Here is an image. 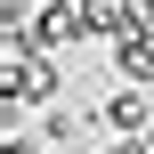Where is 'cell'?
Returning <instances> with one entry per match:
<instances>
[{"instance_id":"cell-7","label":"cell","mask_w":154,"mask_h":154,"mask_svg":"<svg viewBox=\"0 0 154 154\" xmlns=\"http://www.w3.org/2000/svg\"><path fill=\"white\" fill-rule=\"evenodd\" d=\"M0 154H57L49 138H0Z\"/></svg>"},{"instance_id":"cell-6","label":"cell","mask_w":154,"mask_h":154,"mask_svg":"<svg viewBox=\"0 0 154 154\" xmlns=\"http://www.w3.org/2000/svg\"><path fill=\"white\" fill-rule=\"evenodd\" d=\"M81 130H89V114H81V106H41V138H49V146H73Z\"/></svg>"},{"instance_id":"cell-1","label":"cell","mask_w":154,"mask_h":154,"mask_svg":"<svg viewBox=\"0 0 154 154\" xmlns=\"http://www.w3.org/2000/svg\"><path fill=\"white\" fill-rule=\"evenodd\" d=\"M0 97H8V106H57V97H65L57 49H16V57H0Z\"/></svg>"},{"instance_id":"cell-2","label":"cell","mask_w":154,"mask_h":154,"mask_svg":"<svg viewBox=\"0 0 154 154\" xmlns=\"http://www.w3.org/2000/svg\"><path fill=\"white\" fill-rule=\"evenodd\" d=\"M89 41V16H81V0H41L32 8V49H81Z\"/></svg>"},{"instance_id":"cell-9","label":"cell","mask_w":154,"mask_h":154,"mask_svg":"<svg viewBox=\"0 0 154 154\" xmlns=\"http://www.w3.org/2000/svg\"><path fill=\"white\" fill-rule=\"evenodd\" d=\"M138 16H146V24H154V0H138Z\"/></svg>"},{"instance_id":"cell-8","label":"cell","mask_w":154,"mask_h":154,"mask_svg":"<svg viewBox=\"0 0 154 154\" xmlns=\"http://www.w3.org/2000/svg\"><path fill=\"white\" fill-rule=\"evenodd\" d=\"M106 154H154V138H114Z\"/></svg>"},{"instance_id":"cell-5","label":"cell","mask_w":154,"mask_h":154,"mask_svg":"<svg viewBox=\"0 0 154 154\" xmlns=\"http://www.w3.org/2000/svg\"><path fill=\"white\" fill-rule=\"evenodd\" d=\"M81 16H89V32H97V41H114V32H130V24H138V0H81Z\"/></svg>"},{"instance_id":"cell-4","label":"cell","mask_w":154,"mask_h":154,"mask_svg":"<svg viewBox=\"0 0 154 154\" xmlns=\"http://www.w3.org/2000/svg\"><path fill=\"white\" fill-rule=\"evenodd\" d=\"M114 81H146L154 89V24L138 16L130 32H114Z\"/></svg>"},{"instance_id":"cell-3","label":"cell","mask_w":154,"mask_h":154,"mask_svg":"<svg viewBox=\"0 0 154 154\" xmlns=\"http://www.w3.org/2000/svg\"><path fill=\"white\" fill-rule=\"evenodd\" d=\"M97 122H106L114 138H154V97H146V81H122V89L97 106Z\"/></svg>"}]
</instances>
